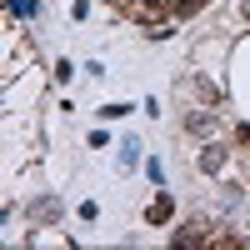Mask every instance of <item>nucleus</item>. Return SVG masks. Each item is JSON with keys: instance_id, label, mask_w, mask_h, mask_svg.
<instances>
[{"instance_id": "6", "label": "nucleus", "mask_w": 250, "mask_h": 250, "mask_svg": "<svg viewBox=\"0 0 250 250\" xmlns=\"http://www.w3.org/2000/svg\"><path fill=\"white\" fill-rule=\"evenodd\" d=\"M145 220H155V225H160V220H170V200H165V195H160V200H150V210H145Z\"/></svg>"}, {"instance_id": "4", "label": "nucleus", "mask_w": 250, "mask_h": 250, "mask_svg": "<svg viewBox=\"0 0 250 250\" xmlns=\"http://www.w3.org/2000/svg\"><path fill=\"white\" fill-rule=\"evenodd\" d=\"M220 165H225V150H220V145H205V150H200V170H220Z\"/></svg>"}, {"instance_id": "3", "label": "nucleus", "mask_w": 250, "mask_h": 250, "mask_svg": "<svg viewBox=\"0 0 250 250\" xmlns=\"http://www.w3.org/2000/svg\"><path fill=\"white\" fill-rule=\"evenodd\" d=\"M215 125H220V120H215L210 110H195V115H185V130H190V135H210Z\"/></svg>"}, {"instance_id": "5", "label": "nucleus", "mask_w": 250, "mask_h": 250, "mask_svg": "<svg viewBox=\"0 0 250 250\" xmlns=\"http://www.w3.org/2000/svg\"><path fill=\"white\" fill-rule=\"evenodd\" d=\"M190 90H195V95L205 100V105H215V100H220V90L210 85V80H190Z\"/></svg>"}, {"instance_id": "8", "label": "nucleus", "mask_w": 250, "mask_h": 250, "mask_svg": "<svg viewBox=\"0 0 250 250\" xmlns=\"http://www.w3.org/2000/svg\"><path fill=\"white\" fill-rule=\"evenodd\" d=\"M205 0H180V15H190V10H200Z\"/></svg>"}, {"instance_id": "2", "label": "nucleus", "mask_w": 250, "mask_h": 250, "mask_svg": "<svg viewBox=\"0 0 250 250\" xmlns=\"http://www.w3.org/2000/svg\"><path fill=\"white\" fill-rule=\"evenodd\" d=\"M175 245H210V230H205L200 220H190L185 230H175Z\"/></svg>"}, {"instance_id": "1", "label": "nucleus", "mask_w": 250, "mask_h": 250, "mask_svg": "<svg viewBox=\"0 0 250 250\" xmlns=\"http://www.w3.org/2000/svg\"><path fill=\"white\" fill-rule=\"evenodd\" d=\"M115 10L120 15H130V20H140V25H155V35H165L160 25H165V5H155V0H115Z\"/></svg>"}, {"instance_id": "9", "label": "nucleus", "mask_w": 250, "mask_h": 250, "mask_svg": "<svg viewBox=\"0 0 250 250\" xmlns=\"http://www.w3.org/2000/svg\"><path fill=\"white\" fill-rule=\"evenodd\" d=\"M240 15H245V25H250V0H240Z\"/></svg>"}, {"instance_id": "7", "label": "nucleus", "mask_w": 250, "mask_h": 250, "mask_svg": "<svg viewBox=\"0 0 250 250\" xmlns=\"http://www.w3.org/2000/svg\"><path fill=\"white\" fill-rule=\"evenodd\" d=\"M35 215H40V220H55V215H60V205H55V200H40V205H35Z\"/></svg>"}]
</instances>
